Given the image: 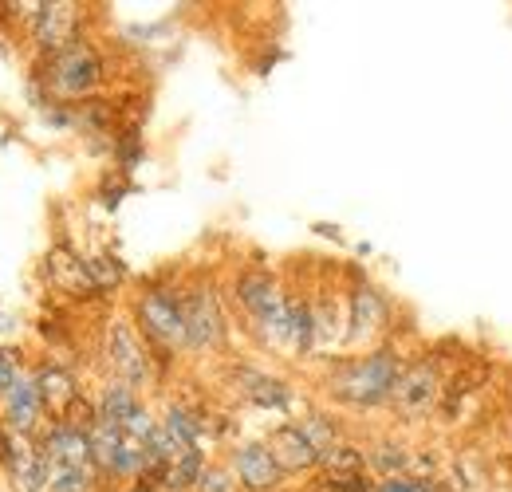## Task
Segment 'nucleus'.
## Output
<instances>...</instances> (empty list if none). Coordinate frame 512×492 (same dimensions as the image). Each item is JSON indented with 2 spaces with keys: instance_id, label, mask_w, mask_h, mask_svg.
Listing matches in <instances>:
<instances>
[{
  "instance_id": "nucleus-1",
  "label": "nucleus",
  "mask_w": 512,
  "mask_h": 492,
  "mask_svg": "<svg viewBox=\"0 0 512 492\" xmlns=\"http://www.w3.org/2000/svg\"><path fill=\"white\" fill-rule=\"evenodd\" d=\"M398 374H402V359L390 347H383V351H371L367 359H355L335 370L331 394L347 406H379L394 394Z\"/></svg>"
},
{
  "instance_id": "nucleus-2",
  "label": "nucleus",
  "mask_w": 512,
  "mask_h": 492,
  "mask_svg": "<svg viewBox=\"0 0 512 492\" xmlns=\"http://www.w3.org/2000/svg\"><path fill=\"white\" fill-rule=\"evenodd\" d=\"M99 79H103V60H99V52L87 40L67 44L64 52H56L48 60V67H44V83L60 99H83V95H91L99 87Z\"/></svg>"
},
{
  "instance_id": "nucleus-3",
  "label": "nucleus",
  "mask_w": 512,
  "mask_h": 492,
  "mask_svg": "<svg viewBox=\"0 0 512 492\" xmlns=\"http://www.w3.org/2000/svg\"><path fill=\"white\" fill-rule=\"evenodd\" d=\"M237 300L256 319V327L264 331V339L288 343V304L292 300H284V292L276 288V280L268 272H245L237 280Z\"/></svg>"
},
{
  "instance_id": "nucleus-4",
  "label": "nucleus",
  "mask_w": 512,
  "mask_h": 492,
  "mask_svg": "<svg viewBox=\"0 0 512 492\" xmlns=\"http://www.w3.org/2000/svg\"><path fill=\"white\" fill-rule=\"evenodd\" d=\"M134 315H138V327L150 343H158V347H182L186 343V308H182L178 292L150 288L134 304Z\"/></svg>"
},
{
  "instance_id": "nucleus-5",
  "label": "nucleus",
  "mask_w": 512,
  "mask_h": 492,
  "mask_svg": "<svg viewBox=\"0 0 512 492\" xmlns=\"http://www.w3.org/2000/svg\"><path fill=\"white\" fill-rule=\"evenodd\" d=\"M438 394H442V378H438V367H434V363H426V359H418V363L402 367L398 382H394V394H390V402H394L402 414L418 418V414H426V410L438 402Z\"/></svg>"
},
{
  "instance_id": "nucleus-6",
  "label": "nucleus",
  "mask_w": 512,
  "mask_h": 492,
  "mask_svg": "<svg viewBox=\"0 0 512 492\" xmlns=\"http://www.w3.org/2000/svg\"><path fill=\"white\" fill-rule=\"evenodd\" d=\"M182 308H186V343L205 351V347H217L221 335H225V319H221V304L209 288H193L190 296H182Z\"/></svg>"
},
{
  "instance_id": "nucleus-7",
  "label": "nucleus",
  "mask_w": 512,
  "mask_h": 492,
  "mask_svg": "<svg viewBox=\"0 0 512 492\" xmlns=\"http://www.w3.org/2000/svg\"><path fill=\"white\" fill-rule=\"evenodd\" d=\"M40 453H44L48 469H91L95 465L91 437L83 430H75V426H67V422H56L52 430L44 433Z\"/></svg>"
},
{
  "instance_id": "nucleus-8",
  "label": "nucleus",
  "mask_w": 512,
  "mask_h": 492,
  "mask_svg": "<svg viewBox=\"0 0 512 492\" xmlns=\"http://www.w3.org/2000/svg\"><path fill=\"white\" fill-rule=\"evenodd\" d=\"M107 363L111 370L119 374V382H127V386H138V382H146L150 378V367H146V351H142V343H138V335H134V327L130 323H111V335H107Z\"/></svg>"
},
{
  "instance_id": "nucleus-9",
  "label": "nucleus",
  "mask_w": 512,
  "mask_h": 492,
  "mask_svg": "<svg viewBox=\"0 0 512 492\" xmlns=\"http://www.w3.org/2000/svg\"><path fill=\"white\" fill-rule=\"evenodd\" d=\"M268 449H272L276 465H280V469H292V473L312 469V465H320L323 461L320 445L308 437V430H304L300 422H284V426H276L272 437H268Z\"/></svg>"
},
{
  "instance_id": "nucleus-10",
  "label": "nucleus",
  "mask_w": 512,
  "mask_h": 492,
  "mask_svg": "<svg viewBox=\"0 0 512 492\" xmlns=\"http://www.w3.org/2000/svg\"><path fill=\"white\" fill-rule=\"evenodd\" d=\"M233 473H237V481L249 492H272L280 485V477H284V469L276 465L272 449L260 445V441H249V445H241L233 453Z\"/></svg>"
},
{
  "instance_id": "nucleus-11",
  "label": "nucleus",
  "mask_w": 512,
  "mask_h": 492,
  "mask_svg": "<svg viewBox=\"0 0 512 492\" xmlns=\"http://www.w3.org/2000/svg\"><path fill=\"white\" fill-rule=\"evenodd\" d=\"M32 28H36V44L56 56V52H64L67 44H75L79 8L75 4H40L32 12Z\"/></svg>"
},
{
  "instance_id": "nucleus-12",
  "label": "nucleus",
  "mask_w": 512,
  "mask_h": 492,
  "mask_svg": "<svg viewBox=\"0 0 512 492\" xmlns=\"http://www.w3.org/2000/svg\"><path fill=\"white\" fill-rule=\"evenodd\" d=\"M4 422H8V433L24 437L40 426V414H44V398H40V386L36 378H20L4 398Z\"/></svg>"
},
{
  "instance_id": "nucleus-13",
  "label": "nucleus",
  "mask_w": 512,
  "mask_h": 492,
  "mask_svg": "<svg viewBox=\"0 0 512 492\" xmlns=\"http://www.w3.org/2000/svg\"><path fill=\"white\" fill-rule=\"evenodd\" d=\"M36 386H40V398H44V410L56 414V422H64L67 410L79 402V390H75V378L64 367L48 363V367L36 370Z\"/></svg>"
},
{
  "instance_id": "nucleus-14",
  "label": "nucleus",
  "mask_w": 512,
  "mask_h": 492,
  "mask_svg": "<svg viewBox=\"0 0 512 492\" xmlns=\"http://www.w3.org/2000/svg\"><path fill=\"white\" fill-rule=\"evenodd\" d=\"M386 323V300L375 288H359L351 296V339H371Z\"/></svg>"
},
{
  "instance_id": "nucleus-15",
  "label": "nucleus",
  "mask_w": 512,
  "mask_h": 492,
  "mask_svg": "<svg viewBox=\"0 0 512 492\" xmlns=\"http://www.w3.org/2000/svg\"><path fill=\"white\" fill-rule=\"evenodd\" d=\"M237 378H241V394H245L249 402H256V406L284 410V406L292 402V394H288V386H284L280 378H268V374H260V370H241Z\"/></svg>"
},
{
  "instance_id": "nucleus-16",
  "label": "nucleus",
  "mask_w": 512,
  "mask_h": 492,
  "mask_svg": "<svg viewBox=\"0 0 512 492\" xmlns=\"http://www.w3.org/2000/svg\"><path fill=\"white\" fill-rule=\"evenodd\" d=\"M138 410H142V406H138V398H134V390H130L127 382H111V386L103 390V398H99V418L111 422L115 430H123Z\"/></svg>"
},
{
  "instance_id": "nucleus-17",
  "label": "nucleus",
  "mask_w": 512,
  "mask_h": 492,
  "mask_svg": "<svg viewBox=\"0 0 512 492\" xmlns=\"http://www.w3.org/2000/svg\"><path fill=\"white\" fill-rule=\"evenodd\" d=\"M323 465L331 473H339V477H359L363 473V453L351 449V445H335V449L323 453Z\"/></svg>"
},
{
  "instance_id": "nucleus-18",
  "label": "nucleus",
  "mask_w": 512,
  "mask_h": 492,
  "mask_svg": "<svg viewBox=\"0 0 512 492\" xmlns=\"http://www.w3.org/2000/svg\"><path fill=\"white\" fill-rule=\"evenodd\" d=\"M87 276H91V288L103 292L123 280V264L115 256H95V260H87Z\"/></svg>"
},
{
  "instance_id": "nucleus-19",
  "label": "nucleus",
  "mask_w": 512,
  "mask_h": 492,
  "mask_svg": "<svg viewBox=\"0 0 512 492\" xmlns=\"http://www.w3.org/2000/svg\"><path fill=\"white\" fill-rule=\"evenodd\" d=\"M20 378H24V374H20V351L0 347V398H4Z\"/></svg>"
},
{
  "instance_id": "nucleus-20",
  "label": "nucleus",
  "mask_w": 512,
  "mask_h": 492,
  "mask_svg": "<svg viewBox=\"0 0 512 492\" xmlns=\"http://www.w3.org/2000/svg\"><path fill=\"white\" fill-rule=\"evenodd\" d=\"M371 461H375L379 469H386L390 477H402V469H406V449H398V445H383Z\"/></svg>"
},
{
  "instance_id": "nucleus-21",
  "label": "nucleus",
  "mask_w": 512,
  "mask_h": 492,
  "mask_svg": "<svg viewBox=\"0 0 512 492\" xmlns=\"http://www.w3.org/2000/svg\"><path fill=\"white\" fill-rule=\"evenodd\" d=\"M379 492H438V485H430V481H422V477H386Z\"/></svg>"
},
{
  "instance_id": "nucleus-22",
  "label": "nucleus",
  "mask_w": 512,
  "mask_h": 492,
  "mask_svg": "<svg viewBox=\"0 0 512 492\" xmlns=\"http://www.w3.org/2000/svg\"><path fill=\"white\" fill-rule=\"evenodd\" d=\"M115 150H119V162L130 170V166L142 158V138H138V130H127V134L119 138V146H115Z\"/></svg>"
},
{
  "instance_id": "nucleus-23",
  "label": "nucleus",
  "mask_w": 512,
  "mask_h": 492,
  "mask_svg": "<svg viewBox=\"0 0 512 492\" xmlns=\"http://www.w3.org/2000/svg\"><path fill=\"white\" fill-rule=\"evenodd\" d=\"M323 489L327 492H371L367 489V481H363V473H359V477H339V473H331V477H323Z\"/></svg>"
},
{
  "instance_id": "nucleus-24",
  "label": "nucleus",
  "mask_w": 512,
  "mask_h": 492,
  "mask_svg": "<svg viewBox=\"0 0 512 492\" xmlns=\"http://www.w3.org/2000/svg\"><path fill=\"white\" fill-rule=\"evenodd\" d=\"M197 489L201 492H233V485H229V473H221V469H205L201 481H197Z\"/></svg>"
},
{
  "instance_id": "nucleus-25",
  "label": "nucleus",
  "mask_w": 512,
  "mask_h": 492,
  "mask_svg": "<svg viewBox=\"0 0 512 492\" xmlns=\"http://www.w3.org/2000/svg\"><path fill=\"white\" fill-rule=\"evenodd\" d=\"M130 492H154V485H150V481H138V485H134Z\"/></svg>"
}]
</instances>
